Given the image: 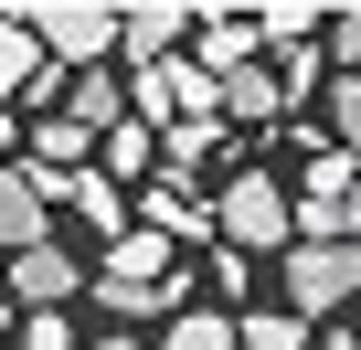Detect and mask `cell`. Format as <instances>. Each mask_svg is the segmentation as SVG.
Instances as JSON below:
<instances>
[{
  "label": "cell",
  "mask_w": 361,
  "mask_h": 350,
  "mask_svg": "<svg viewBox=\"0 0 361 350\" xmlns=\"http://www.w3.org/2000/svg\"><path fill=\"white\" fill-rule=\"evenodd\" d=\"M202 213H213L224 255H287V192L266 181V170H234V181H224Z\"/></svg>",
  "instance_id": "cell-1"
},
{
  "label": "cell",
  "mask_w": 361,
  "mask_h": 350,
  "mask_svg": "<svg viewBox=\"0 0 361 350\" xmlns=\"http://www.w3.org/2000/svg\"><path fill=\"white\" fill-rule=\"evenodd\" d=\"M22 22H32V43H43L54 75H96L117 54V11H96V0H43V11H22Z\"/></svg>",
  "instance_id": "cell-2"
},
{
  "label": "cell",
  "mask_w": 361,
  "mask_h": 350,
  "mask_svg": "<svg viewBox=\"0 0 361 350\" xmlns=\"http://www.w3.org/2000/svg\"><path fill=\"white\" fill-rule=\"evenodd\" d=\"M350 297H361V255H350V244H287V318H298V329L340 318Z\"/></svg>",
  "instance_id": "cell-3"
},
{
  "label": "cell",
  "mask_w": 361,
  "mask_h": 350,
  "mask_svg": "<svg viewBox=\"0 0 361 350\" xmlns=\"http://www.w3.org/2000/svg\"><path fill=\"white\" fill-rule=\"evenodd\" d=\"M0 297H11L22 318H43V308L85 297V265H75V255H64V244L43 234V244H22V255H11V287H0Z\"/></svg>",
  "instance_id": "cell-4"
},
{
  "label": "cell",
  "mask_w": 361,
  "mask_h": 350,
  "mask_svg": "<svg viewBox=\"0 0 361 350\" xmlns=\"http://www.w3.org/2000/svg\"><path fill=\"white\" fill-rule=\"evenodd\" d=\"M43 234H54V181L32 159H0V255H22Z\"/></svg>",
  "instance_id": "cell-5"
},
{
  "label": "cell",
  "mask_w": 361,
  "mask_h": 350,
  "mask_svg": "<svg viewBox=\"0 0 361 350\" xmlns=\"http://www.w3.org/2000/svg\"><path fill=\"white\" fill-rule=\"evenodd\" d=\"M180 32H192V11H180V0H138V11H117L128 64H170V54H180Z\"/></svg>",
  "instance_id": "cell-6"
},
{
  "label": "cell",
  "mask_w": 361,
  "mask_h": 350,
  "mask_svg": "<svg viewBox=\"0 0 361 350\" xmlns=\"http://www.w3.org/2000/svg\"><path fill=\"white\" fill-rule=\"evenodd\" d=\"M213 117H234V127H276V117H287V96H276V75H266V64H234V75L213 85Z\"/></svg>",
  "instance_id": "cell-7"
},
{
  "label": "cell",
  "mask_w": 361,
  "mask_h": 350,
  "mask_svg": "<svg viewBox=\"0 0 361 350\" xmlns=\"http://www.w3.org/2000/svg\"><path fill=\"white\" fill-rule=\"evenodd\" d=\"M138 234H159V244H192V234H213V213L192 202V181H149V202H138Z\"/></svg>",
  "instance_id": "cell-8"
},
{
  "label": "cell",
  "mask_w": 361,
  "mask_h": 350,
  "mask_svg": "<svg viewBox=\"0 0 361 350\" xmlns=\"http://www.w3.org/2000/svg\"><path fill=\"white\" fill-rule=\"evenodd\" d=\"M138 170H159V127H138V117H117L106 138H96V181H138Z\"/></svg>",
  "instance_id": "cell-9"
},
{
  "label": "cell",
  "mask_w": 361,
  "mask_h": 350,
  "mask_svg": "<svg viewBox=\"0 0 361 350\" xmlns=\"http://www.w3.org/2000/svg\"><path fill=\"white\" fill-rule=\"evenodd\" d=\"M54 117H75L85 138H106V127L128 117V85H117V75L96 64V75H75V85H64V106H54Z\"/></svg>",
  "instance_id": "cell-10"
},
{
  "label": "cell",
  "mask_w": 361,
  "mask_h": 350,
  "mask_svg": "<svg viewBox=\"0 0 361 350\" xmlns=\"http://www.w3.org/2000/svg\"><path fill=\"white\" fill-rule=\"evenodd\" d=\"M213 149H224V117H170L159 127V181H192Z\"/></svg>",
  "instance_id": "cell-11"
},
{
  "label": "cell",
  "mask_w": 361,
  "mask_h": 350,
  "mask_svg": "<svg viewBox=\"0 0 361 350\" xmlns=\"http://www.w3.org/2000/svg\"><path fill=\"white\" fill-rule=\"evenodd\" d=\"M319 149L361 159V75H329V96H319Z\"/></svg>",
  "instance_id": "cell-12"
},
{
  "label": "cell",
  "mask_w": 361,
  "mask_h": 350,
  "mask_svg": "<svg viewBox=\"0 0 361 350\" xmlns=\"http://www.w3.org/2000/svg\"><path fill=\"white\" fill-rule=\"evenodd\" d=\"M32 75H43V43H32V22H0V117L32 96Z\"/></svg>",
  "instance_id": "cell-13"
},
{
  "label": "cell",
  "mask_w": 361,
  "mask_h": 350,
  "mask_svg": "<svg viewBox=\"0 0 361 350\" xmlns=\"http://www.w3.org/2000/svg\"><path fill=\"white\" fill-rule=\"evenodd\" d=\"M159 350H234V318L224 308H170V339Z\"/></svg>",
  "instance_id": "cell-14"
},
{
  "label": "cell",
  "mask_w": 361,
  "mask_h": 350,
  "mask_svg": "<svg viewBox=\"0 0 361 350\" xmlns=\"http://www.w3.org/2000/svg\"><path fill=\"white\" fill-rule=\"evenodd\" d=\"M234 350H308V329L287 308H255V318H234Z\"/></svg>",
  "instance_id": "cell-15"
},
{
  "label": "cell",
  "mask_w": 361,
  "mask_h": 350,
  "mask_svg": "<svg viewBox=\"0 0 361 350\" xmlns=\"http://www.w3.org/2000/svg\"><path fill=\"white\" fill-rule=\"evenodd\" d=\"M11 350H75V318L43 308V318H11Z\"/></svg>",
  "instance_id": "cell-16"
},
{
  "label": "cell",
  "mask_w": 361,
  "mask_h": 350,
  "mask_svg": "<svg viewBox=\"0 0 361 350\" xmlns=\"http://www.w3.org/2000/svg\"><path fill=\"white\" fill-rule=\"evenodd\" d=\"M319 43H329V54L361 75V11H319ZM329 54H319V64H329Z\"/></svg>",
  "instance_id": "cell-17"
},
{
  "label": "cell",
  "mask_w": 361,
  "mask_h": 350,
  "mask_svg": "<svg viewBox=\"0 0 361 350\" xmlns=\"http://www.w3.org/2000/svg\"><path fill=\"white\" fill-rule=\"evenodd\" d=\"M308 85H319V43H298V54L276 64V96H308Z\"/></svg>",
  "instance_id": "cell-18"
},
{
  "label": "cell",
  "mask_w": 361,
  "mask_h": 350,
  "mask_svg": "<svg viewBox=\"0 0 361 350\" xmlns=\"http://www.w3.org/2000/svg\"><path fill=\"white\" fill-rule=\"evenodd\" d=\"M11 138H22V117H0V159H11Z\"/></svg>",
  "instance_id": "cell-19"
},
{
  "label": "cell",
  "mask_w": 361,
  "mask_h": 350,
  "mask_svg": "<svg viewBox=\"0 0 361 350\" xmlns=\"http://www.w3.org/2000/svg\"><path fill=\"white\" fill-rule=\"evenodd\" d=\"M0 350H11V297H0Z\"/></svg>",
  "instance_id": "cell-20"
},
{
  "label": "cell",
  "mask_w": 361,
  "mask_h": 350,
  "mask_svg": "<svg viewBox=\"0 0 361 350\" xmlns=\"http://www.w3.org/2000/svg\"><path fill=\"white\" fill-rule=\"evenodd\" d=\"M85 350H138V339H85Z\"/></svg>",
  "instance_id": "cell-21"
}]
</instances>
